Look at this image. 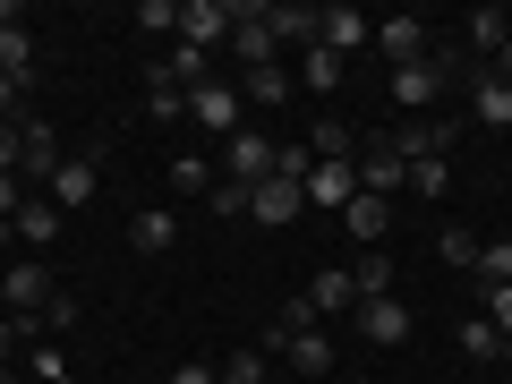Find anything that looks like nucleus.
<instances>
[{"label": "nucleus", "instance_id": "nucleus-33", "mask_svg": "<svg viewBox=\"0 0 512 384\" xmlns=\"http://www.w3.org/2000/svg\"><path fill=\"white\" fill-rule=\"evenodd\" d=\"M265 376H274L265 350H231V359H222V384H265Z\"/></svg>", "mask_w": 512, "mask_h": 384}, {"label": "nucleus", "instance_id": "nucleus-46", "mask_svg": "<svg viewBox=\"0 0 512 384\" xmlns=\"http://www.w3.org/2000/svg\"><path fill=\"white\" fill-rule=\"evenodd\" d=\"M0 384H18V367H0Z\"/></svg>", "mask_w": 512, "mask_h": 384}, {"label": "nucleus", "instance_id": "nucleus-9", "mask_svg": "<svg viewBox=\"0 0 512 384\" xmlns=\"http://www.w3.org/2000/svg\"><path fill=\"white\" fill-rule=\"evenodd\" d=\"M410 325H419V316H410L402 299H359V333H367L376 350H402V342H410Z\"/></svg>", "mask_w": 512, "mask_h": 384}, {"label": "nucleus", "instance_id": "nucleus-15", "mask_svg": "<svg viewBox=\"0 0 512 384\" xmlns=\"http://www.w3.org/2000/svg\"><path fill=\"white\" fill-rule=\"evenodd\" d=\"M308 325H316V308H308V299H282V308L265 316V333H256V350H265V359H282V350H291Z\"/></svg>", "mask_w": 512, "mask_h": 384}, {"label": "nucleus", "instance_id": "nucleus-5", "mask_svg": "<svg viewBox=\"0 0 512 384\" xmlns=\"http://www.w3.org/2000/svg\"><path fill=\"white\" fill-rule=\"evenodd\" d=\"M316 43L350 60L359 43H376V18H367V9H350V0H333V9H316Z\"/></svg>", "mask_w": 512, "mask_h": 384}, {"label": "nucleus", "instance_id": "nucleus-41", "mask_svg": "<svg viewBox=\"0 0 512 384\" xmlns=\"http://www.w3.org/2000/svg\"><path fill=\"white\" fill-rule=\"evenodd\" d=\"M205 205H214V214H248V188H239V180H214V197H205Z\"/></svg>", "mask_w": 512, "mask_h": 384}, {"label": "nucleus", "instance_id": "nucleus-21", "mask_svg": "<svg viewBox=\"0 0 512 384\" xmlns=\"http://www.w3.org/2000/svg\"><path fill=\"white\" fill-rule=\"evenodd\" d=\"M146 111H154V120H188V86H180V77H171L163 69V60H154V69H146Z\"/></svg>", "mask_w": 512, "mask_h": 384}, {"label": "nucleus", "instance_id": "nucleus-31", "mask_svg": "<svg viewBox=\"0 0 512 384\" xmlns=\"http://www.w3.org/2000/svg\"><path fill=\"white\" fill-rule=\"evenodd\" d=\"M478 291H487V282H512V239H478Z\"/></svg>", "mask_w": 512, "mask_h": 384}, {"label": "nucleus", "instance_id": "nucleus-34", "mask_svg": "<svg viewBox=\"0 0 512 384\" xmlns=\"http://www.w3.org/2000/svg\"><path fill=\"white\" fill-rule=\"evenodd\" d=\"M239 94H256V103H282V94H291V69H282V60H274V69H248V86H239Z\"/></svg>", "mask_w": 512, "mask_h": 384}, {"label": "nucleus", "instance_id": "nucleus-35", "mask_svg": "<svg viewBox=\"0 0 512 384\" xmlns=\"http://www.w3.org/2000/svg\"><path fill=\"white\" fill-rule=\"evenodd\" d=\"M436 256L453 265V274H470V265H478V239L470 231H436Z\"/></svg>", "mask_w": 512, "mask_h": 384}, {"label": "nucleus", "instance_id": "nucleus-16", "mask_svg": "<svg viewBox=\"0 0 512 384\" xmlns=\"http://www.w3.org/2000/svg\"><path fill=\"white\" fill-rule=\"evenodd\" d=\"M384 222H393V197H367L359 188V197L342 205V231L359 239V248H384Z\"/></svg>", "mask_w": 512, "mask_h": 384}, {"label": "nucleus", "instance_id": "nucleus-12", "mask_svg": "<svg viewBox=\"0 0 512 384\" xmlns=\"http://www.w3.org/2000/svg\"><path fill=\"white\" fill-rule=\"evenodd\" d=\"M470 120H478V128H512V77L470 69Z\"/></svg>", "mask_w": 512, "mask_h": 384}, {"label": "nucleus", "instance_id": "nucleus-26", "mask_svg": "<svg viewBox=\"0 0 512 384\" xmlns=\"http://www.w3.org/2000/svg\"><path fill=\"white\" fill-rule=\"evenodd\" d=\"M265 26H274V43H316V9L308 0H282V9L265 0Z\"/></svg>", "mask_w": 512, "mask_h": 384}, {"label": "nucleus", "instance_id": "nucleus-17", "mask_svg": "<svg viewBox=\"0 0 512 384\" xmlns=\"http://www.w3.org/2000/svg\"><path fill=\"white\" fill-rule=\"evenodd\" d=\"M60 222H69V214H60L52 197H26V205H18V248H26V256H43V248L60 239Z\"/></svg>", "mask_w": 512, "mask_h": 384}, {"label": "nucleus", "instance_id": "nucleus-42", "mask_svg": "<svg viewBox=\"0 0 512 384\" xmlns=\"http://www.w3.org/2000/svg\"><path fill=\"white\" fill-rule=\"evenodd\" d=\"M35 325H52V342H60V333H69V325H77V299H52V308H43V316H35Z\"/></svg>", "mask_w": 512, "mask_h": 384}, {"label": "nucleus", "instance_id": "nucleus-39", "mask_svg": "<svg viewBox=\"0 0 512 384\" xmlns=\"http://www.w3.org/2000/svg\"><path fill=\"white\" fill-rule=\"evenodd\" d=\"M26 197H35V188H26L18 171H0V222H18V205H26Z\"/></svg>", "mask_w": 512, "mask_h": 384}, {"label": "nucleus", "instance_id": "nucleus-4", "mask_svg": "<svg viewBox=\"0 0 512 384\" xmlns=\"http://www.w3.org/2000/svg\"><path fill=\"white\" fill-rule=\"evenodd\" d=\"M274 163H282V146H274V137H256V128H239V137H222V180L256 188V180H274Z\"/></svg>", "mask_w": 512, "mask_h": 384}, {"label": "nucleus", "instance_id": "nucleus-28", "mask_svg": "<svg viewBox=\"0 0 512 384\" xmlns=\"http://www.w3.org/2000/svg\"><path fill=\"white\" fill-rule=\"evenodd\" d=\"M342 69H350L342 52H325V43H308V60H299V86H308V94H333V86H342Z\"/></svg>", "mask_w": 512, "mask_h": 384}, {"label": "nucleus", "instance_id": "nucleus-14", "mask_svg": "<svg viewBox=\"0 0 512 384\" xmlns=\"http://www.w3.org/2000/svg\"><path fill=\"white\" fill-rule=\"evenodd\" d=\"M299 205H308V197H299V180H256V188H248V214L265 222V231L299 222Z\"/></svg>", "mask_w": 512, "mask_h": 384}, {"label": "nucleus", "instance_id": "nucleus-43", "mask_svg": "<svg viewBox=\"0 0 512 384\" xmlns=\"http://www.w3.org/2000/svg\"><path fill=\"white\" fill-rule=\"evenodd\" d=\"M171 384H222V367H171Z\"/></svg>", "mask_w": 512, "mask_h": 384}, {"label": "nucleus", "instance_id": "nucleus-1", "mask_svg": "<svg viewBox=\"0 0 512 384\" xmlns=\"http://www.w3.org/2000/svg\"><path fill=\"white\" fill-rule=\"evenodd\" d=\"M0 299H9V316H26V325H35V316L60 299V282H52V265H43V256H18V265H0Z\"/></svg>", "mask_w": 512, "mask_h": 384}, {"label": "nucleus", "instance_id": "nucleus-10", "mask_svg": "<svg viewBox=\"0 0 512 384\" xmlns=\"http://www.w3.org/2000/svg\"><path fill=\"white\" fill-rule=\"evenodd\" d=\"M359 188H367V197H393V188H410V163L384 146V137H367V146H359Z\"/></svg>", "mask_w": 512, "mask_h": 384}, {"label": "nucleus", "instance_id": "nucleus-29", "mask_svg": "<svg viewBox=\"0 0 512 384\" xmlns=\"http://www.w3.org/2000/svg\"><path fill=\"white\" fill-rule=\"evenodd\" d=\"M128 26H137V35H180V0H137Z\"/></svg>", "mask_w": 512, "mask_h": 384}, {"label": "nucleus", "instance_id": "nucleus-27", "mask_svg": "<svg viewBox=\"0 0 512 384\" xmlns=\"http://www.w3.org/2000/svg\"><path fill=\"white\" fill-rule=\"evenodd\" d=\"M350 282H359V299H393V248H359Z\"/></svg>", "mask_w": 512, "mask_h": 384}, {"label": "nucleus", "instance_id": "nucleus-47", "mask_svg": "<svg viewBox=\"0 0 512 384\" xmlns=\"http://www.w3.org/2000/svg\"><path fill=\"white\" fill-rule=\"evenodd\" d=\"M265 384H299V376H265Z\"/></svg>", "mask_w": 512, "mask_h": 384}, {"label": "nucleus", "instance_id": "nucleus-24", "mask_svg": "<svg viewBox=\"0 0 512 384\" xmlns=\"http://www.w3.org/2000/svg\"><path fill=\"white\" fill-rule=\"evenodd\" d=\"M0 77L35 94V35H26V26H9V35H0Z\"/></svg>", "mask_w": 512, "mask_h": 384}, {"label": "nucleus", "instance_id": "nucleus-30", "mask_svg": "<svg viewBox=\"0 0 512 384\" xmlns=\"http://www.w3.org/2000/svg\"><path fill=\"white\" fill-rule=\"evenodd\" d=\"M26 376H35V384H86V376H77L69 359H60V342H35V359H26Z\"/></svg>", "mask_w": 512, "mask_h": 384}, {"label": "nucleus", "instance_id": "nucleus-48", "mask_svg": "<svg viewBox=\"0 0 512 384\" xmlns=\"http://www.w3.org/2000/svg\"><path fill=\"white\" fill-rule=\"evenodd\" d=\"M504 384H512V376H504Z\"/></svg>", "mask_w": 512, "mask_h": 384}, {"label": "nucleus", "instance_id": "nucleus-19", "mask_svg": "<svg viewBox=\"0 0 512 384\" xmlns=\"http://www.w3.org/2000/svg\"><path fill=\"white\" fill-rule=\"evenodd\" d=\"M171 239H180V214H171V205H146V214L128 222V248H137V256H163Z\"/></svg>", "mask_w": 512, "mask_h": 384}, {"label": "nucleus", "instance_id": "nucleus-44", "mask_svg": "<svg viewBox=\"0 0 512 384\" xmlns=\"http://www.w3.org/2000/svg\"><path fill=\"white\" fill-rule=\"evenodd\" d=\"M487 69H495V77H512V43H504V52H495V60H487Z\"/></svg>", "mask_w": 512, "mask_h": 384}, {"label": "nucleus", "instance_id": "nucleus-6", "mask_svg": "<svg viewBox=\"0 0 512 384\" xmlns=\"http://www.w3.org/2000/svg\"><path fill=\"white\" fill-rule=\"evenodd\" d=\"M376 43H384V60H393V69H410V60L436 52V43H427V18H419V9H393V18H376Z\"/></svg>", "mask_w": 512, "mask_h": 384}, {"label": "nucleus", "instance_id": "nucleus-38", "mask_svg": "<svg viewBox=\"0 0 512 384\" xmlns=\"http://www.w3.org/2000/svg\"><path fill=\"white\" fill-rule=\"evenodd\" d=\"M0 171H26V120H0Z\"/></svg>", "mask_w": 512, "mask_h": 384}, {"label": "nucleus", "instance_id": "nucleus-32", "mask_svg": "<svg viewBox=\"0 0 512 384\" xmlns=\"http://www.w3.org/2000/svg\"><path fill=\"white\" fill-rule=\"evenodd\" d=\"M444 188H453V163H444V154H427V163H410V197H427V205H436Z\"/></svg>", "mask_w": 512, "mask_h": 384}, {"label": "nucleus", "instance_id": "nucleus-3", "mask_svg": "<svg viewBox=\"0 0 512 384\" xmlns=\"http://www.w3.org/2000/svg\"><path fill=\"white\" fill-rule=\"evenodd\" d=\"M274 26H265V0H231V60L239 69H274Z\"/></svg>", "mask_w": 512, "mask_h": 384}, {"label": "nucleus", "instance_id": "nucleus-37", "mask_svg": "<svg viewBox=\"0 0 512 384\" xmlns=\"http://www.w3.org/2000/svg\"><path fill=\"white\" fill-rule=\"evenodd\" d=\"M163 69H171V77H180V86H205V77H214V69H205V52H197V43H180V52H171V60H163Z\"/></svg>", "mask_w": 512, "mask_h": 384}, {"label": "nucleus", "instance_id": "nucleus-25", "mask_svg": "<svg viewBox=\"0 0 512 384\" xmlns=\"http://www.w3.org/2000/svg\"><path fill=\"white\" fill-rule=\"evenodd\" d=\"M461 359H478V367H487V359H512V333H495L487 316H461Z\"/></svg>", "mask_w": 512, "mask_h": 384}, {"label": "nucleus", "instance_id": "nucleus-11", "mask_svg": "<svg viewBox=\"0 0 512 384\" xmlns=\"http://www.w3.org/2000/svg\"><path fill=\"white\" fill-rule=\"evenodd\" d=\"M282 367H291L299 384H325L333 367H342V350H333V333H316V325H308V333H299L291 350H282Z\"/></svg>", "mask_w": 512, "mask_h": 384}, {"label": "nucleus", "instance_id": "nucleus-22", "mask_svg": "<svg viewBox=\"0 0 512 384\" xmlns=\"http://www.w3.org/2000/svg\"><path fill=\"white\" fill-rule=\"evenodd\" d=\"M52 205H60V214L94 205V154H77V163H60V171H52Z\"/></svg>", "mask_w": 512, "mask_h": 384}, {"label": "nucleus", "instance_id": "nucleus-20", "mask_svg": "<svg viewBox=\"0 0 512 384\" xmlns=\"http://www.w3.org/2000/svg\"><path fill=\"white\" fill-rule=\"evenodd\" d=\"M308 308H316V316H342V308H359V282H350V265H325V274L308 282Z\"/></svg>", "mask_w": 512, "mask_h": 384}, {"label": "nucleus", "instance_id": "nucleus-36", "mask_svg": "<svg viewBox=\"0 0 512 384\" xmlns=\"http://www.w3.org/2000/svg\"><path fill=\"white\" fill-rule=\"evenodd\" d=\"M478 316H487L495 333H512V282H487V291H478Z\"/></svg>", "mask_w": 512, "mask_h": 384}, {"label": "nucleus", "instance_id": "nucleus-13", "mask_svg": "<svg viewBox=\"0 0 512 384\" xmlns=\"http://www.w3.org/2000/svg\"><path fill=\"white\" fill-rule=\"evenodd\" d=\"M180 43H197V52L231 43V0H188L180 9Z\"/></svg>", "mask_w": 512, "mask_h": 384}, {"label": "nucleus", "instance_id": "nucleus-45", "mask_svg": "<svg viewBox=\"0 0 512 384\" xmlns=\"http://www.w3.org/2000/svg\"><path fill=\"white\" fill-rule=\"evenodd\" d=\"M9 26H18V0H0V35H9Z\"/></svg>", "mask_w": 512, "mask_h": 384}, {"label": "nucleus", "instance_id": "nucleus-8", "mask_svg": "<svg viewBox=\"0 0 512 384\" xmlns=\"http://www.w3.org/2000/svg\"><path fill=\"white\" fill-rule=\"evenodd\" d=\"M299 197H308L316 214H342V205L359 197V163H316L308 180H299Z\"/></svg>", "mask_w": 512, "mask_h": 384}, {"label": "nucleus", "instance_id": "nucleus-40", "mask_svg": "<svg viewBox=\"0 0 512 384\" xmlns=\"http://www.w3.org/2000/svg\"><path fill=\"white\" fill-rule=\"evenodd\" d=\"M26 333H35V325H26V316H0V367H9V359H18V350H26Z\"/></svg>", "mask_w": 512, "mask_h": 384}, {"label": "nucleus", "instance_id": "nucleus-23", "mask_svg": "<svg viewBox=\"0 0 512 384\" xmlns=\"http://www.w3.org/2000/svg\"><path fill=\"white\" fill-rule=\"evenodd\" d=\"M461 35H470L478 52H504V43H512V9H504V0H487V9H470V18H461Z\"/></svg>", "mask_w": 512, "mask_h": 384}, {"label": "nucleus", "instance_id": "nucleus-2", "mask_svg": "<svg viewBox=\"0 0 512 384\" xmlns=\"http://www.w3.org/2000/svg\"><path fill=\"white\" fill-rule=\"evenodd\" d=\"M453 77H461L453 52H427V60H410V69H393V111H427Z\"/></svg>", "mask_w": 512, "mask_h": 384}, {"label": "nucleus", "instance_id": "nucleus-18", "mask_svg": "<svg viewBox=\"0 0 512 384\" xmlns=\"http://www.w3.org/2000/svg\"><path fill=\"white\" fill-rule=\"evenodd\" d=\"M163 180H171V197H214V180H222V171L205 163L197 146H188V154H171V163H163Z\"/></svg>", "mask_w": 512, "mask_h": 384}, {"label": "nucleus", "instance_id": "nucleus-7", "mask_svg": "<svg viewBox=\"0 0 512 384\" xmlns=\"http://www.w3.org/2000/svg\"><path fill=\"white\" fill-rule=\"evenodd\" d=\"M188 120H197V128H214V137H239V86H222V77L188 86Z\"/></svg>", "mask_w": 512, "mask_h": 384}]
</instances>
